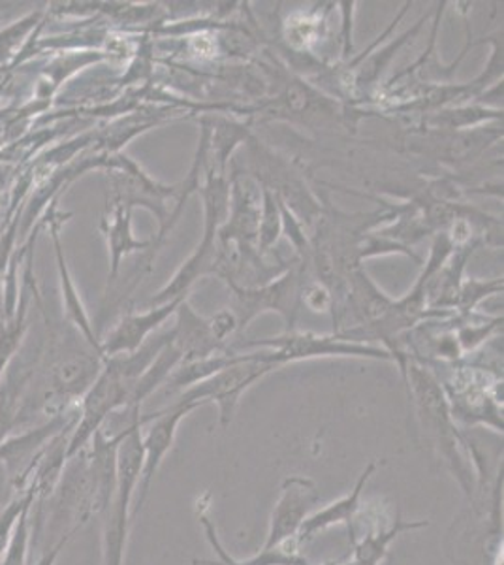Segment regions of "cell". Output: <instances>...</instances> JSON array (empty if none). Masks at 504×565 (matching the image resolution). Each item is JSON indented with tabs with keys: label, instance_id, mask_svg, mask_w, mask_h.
<instances>
[{
	"label": "cell",
	"instance_id": "obj_1",
	"mask_svg": "<svg viewBox=\"0 0 504 565\" xmlns=\"http://www.w3.org/2000/svg\"><path fill=\"white\" fill-rule=\"evenodd\" d=\"M410 385L415 392L416 405L421 424L431 437L435 447L441 452L448 468L452 469L461 489L471 500L476 494V469H474L471 450L467 449L465 437L455 428L450 399L444 396L441 385L433 375L420 366H410Z\"/></svg>",
	"mask_w": 504,
	"mask_h": 565
},
{
	"label": "cell",
	"instance_id": "obj_2",
	"mask_svg": "<svg viewBox=\"0 0 504 565\" xmlns=\"http://www.w3.org/2000/svg\"><path fill=\"white\" fill-rule=\"evenodd\" d=\"M146 418L140 417L121 434L116 455V492L106 509L104 522V565H122L128 530L132 521V503L140 482L141 463H143V445L141 428Z\"/></svg>",
	"mask_w": 504,
	"mask_h": 565
},
{
	"label": "cell",
	"instance_id": "obj_3",
	"mask_svg": "<svg viewBox=\"0 0 504 565\" xmlns=\"http://www.w3.org/2000/svg\"><path fill=\"white\" fill-rule=\"evenodd\" d=\"M277 360L274 353L249 354V356H232L230 362L210 375L207 380L200 381L196 385L189 386L178 404L202 405L204 402H213L221 409V423L228 426L236 412L237 402L243 392L247 391L255 381L262 380L266 373L275 370Z\"/></svg>",
	"mask_w": 504,
	"mask_h": 565
},
{
	"label": "cell",
	"instance_id": "obj_4",
	"mask_svg": "<svg viewBox=\"0 0 504 565\" xmlns=\"http://www.w3.org/2000/svg\"><path fill=\"white\" fill-rule=\"evenodd\" d=\"M77 417H79V412L63 413V415L50 418L42 426L26 428L21 431L20 436L7 437L0 444V463L7 469L8 481L12 484L15 494H20L26 489L32 471L53 439L61 431L76 428Z\"/></svg>",
	"mask_w": 504,
	"mask_h": 565
},
{
	"label": "cell",
	"instance_id": "obj_5",
	"mask_svg": "<svg viewBox=\"0 0 504 565\" xmlns=\"http://www.w3.org/2000/svg\"><path fill=\"white\" fill-rule=\"evenodd\" d=\"M319 501V489L313 479L303 476L288 477L287 481L282 482L281 494L269 519L268 537L264 543V551L285 545V543L296 545L301 524L305 522L309 514L313 513Z\"/></svg>",
	"mask_w": 504,
	"mask_h": 565
},
{
	"label": "cell",
	"instance_id": "obj_6",
	"mask_svg": "<svg viewBox=\"0 0 504 565\" xmlns=\"http://www.w3.org/2000/svg\"><path fill=\"white\" fill-rule=\"evenodd\" d=\"M199 405L194 404H175L167 407L162 412L151 415V428L146 436H141V445H143V463H141L140 482H138V492L140 498L132 508V519L140 513L143 503L148 500L149 490L154 476L159 473L160 466L164 462L168 452L172 449L178 428L181 420L194 412Z\"/></svg>",
	"mask_w": 504,
	"mask_h": 565
},
{
	"label": "cell",
	"instance_id": "obj_7",
	"mask_svg": "<svg viewBox=\"0 0 504 565\" xmlns=\"http://www.w3.org/2000/svg\"><path fill=\"white\" fill-rule=\"evenodd\" d=\"M377 468V460L367 463L348 494L339 498L337 501H332L326 508L317 509V511L309 514L305 522L301 524L298 537H296V545L301 548V545L313 541L319 533L326 532V530L333 526H346V530L351 533L348 537H351L352 545L356 541L354 519H356V514L360 513V508H362V494H364L365 487H367L371 477L375 476Z\"/></svg>",
	"mask_w": 504,
	"mask_h": 565
},
{
	"label": "cell",
	"instance_id": "obj_8",
	"mask_svg": "<svg viewBox=\"0 0 504 565\" xmlns=\"http://www.w3.org/2000/svg\"><path fill=\"white\" fill-rule=\"evenodd\" d=\"M428 526V521H403L399 514L396 519L377 516L369 532L365 533L362 540L352 543V553L348 554V558L352 565H380L388 556L389 545L399 535Z\"/></svg>",
	"mask_w": 504,
	"mask_h": 565
},
{
	"label": "cell",
	"instance_id": "obj_9",
	"mask_svg": "<svg viewBox=\"0 0 504 565\" xmlns=\"http://www.w3.org/2000/svg\"><path fill=\"white\" fill-rule=\"evenodd\" d=\"M178 300H172L164 308L153 309L143 316H130L122 319L121 324L108 335V340L104 341L103 354L104 359L116 356V354L135 353L143 345V341L148 338L149 332L154 327H159V322L164 321L173 308H178Z\"/></svg>",
	"mask_w": 504,
	"mask_h": 565
},
{
	"label": "cell",
	"instance_id": "obj_10",
	"mask_svg": "<svg viewBox=\"0 0 504 565\" xmlns=\"http://www.w3.org/2000/svg\"><path fill=\"white\" fill-rule=\"evenodd\" d=\"M104 232L108 236L109 253H111V274H109V285L116 279L119 271L121 258L128 250L141 249L146 244H140L132 238L130 234V210L121 202H116V210L111 213V218L104 223Z\"/></svg>",
	"mask_w": 504,
	"mask_h": 565
},
{
	"label": "cell",
	"instance_id": "obj_11",
	"mask_svg": "<svg viewBox=\"0 0 504 565\" xmlns=\"http://www.w3.org/2000/svg\"><path fill=\"white\" fill-rule=\"evenodd\" d=\"M32 503H34V494L31 490H25V492L13 495L7 508L0 511V562L7 554L21 514L25 513L26 509H31Z\"/></svg>",
	"mask_w": 504,
	"mask_h": 565
},
{
	"label": "cell",
	"instance_id": "obj_12",
	"mask_svg": "<svg viewBox=\"0 0 504 565\" xmlns=\"http://www.w3.org/2000/svg\"><path fill=\"white\" fill-rule=\"evenodd\" d=\"M23 317H25V303H23L18 321L0 328V375L7 372V367L10 366V362L20 349L21 338H23L26 328Z\"/></svg>",
	"mask_w": 504,
	"mask_h": 565
},
{
	"label": "cell",
	"instance_id": "obj_13",
	"mask_svg": "<svg viewBox=\"0 0 504 565\" xmlns=\"http://www.w3.org/2000/svg\"><path fill=\"white\" fill-rule=\"evenodd\" d=\"M199 521L204 527L205 537L210 541L211 548H213V553L217 554V559H196L194 564L196 565H242L239 559L234 558L230 554L226 553V548H224L223 543L218 540L217 527H215V522L211 521L210 513H207V509H200Z\"/></svg>",
	"mask_w": 504,
	"mask_h": 565
},
{
	"label": "cell",
	"instance_id": "obj_14",
	"mask_svg": "<svg viewBox=\"0 0 504 565\" xmlns=\"http://www.w3.org/2000/svg\"><path fill=\"white\" fill-rule=\"evenodd\" d=\"M36 20H39V13L26 18V20L21 21L18 25L10 26L7 33L0 34V61L7 57L8 53L12 52L13 45L20 42L21 36L26 34V31L36 23Z\"/></svg>",
	"mask_w": 504,
	"mask_h": 565
},
{
	"label": "cell",
	"instance_id": "obj_15",
	"mask_svg": "<svg viewBox=\"0 0 504 565\" xmlns=\"http://www.w3.org/2000/svg\"><path fill=\"white\" fill-rule=\"evenodd\" d=\"M322 565H352V562L348 556H345V558L332 559V562H326V564Z\"/></svg>",
	"mask_w": 504,
	"mask_h": 565
}]
</instances>
